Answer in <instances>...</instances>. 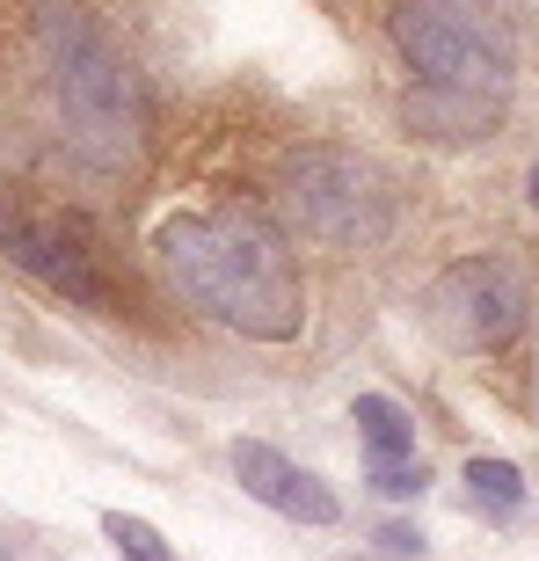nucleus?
Returning <instances> with one entry per match:
<instances>
[{"label": "nucleus", "mask_w": 539, "mask_h": 561, "mask_svg": "<svg viewBox=\"0 0 539 561\" xmlns=\"http://www.w3.org/2000/svg\"><path fill=\"white\" fill-rule=\"evenodd\" d=\"M153 255L175 277L197 313H211L219 329L249 335V343H291L307 321V285H299V255L285 249V233L249 205L219 211H175L153 227Z\"/></svg>", "instance_id": "f257e3e1"}, {"label": "nucleus", "mask_w": 539, "mask_h": 561, "mask_svg": "<svg viewBox=\"0 0 539 561\" xmlns=\"http://www.w3.org/2000/svg\"><path fill=\"white\" fill-rule=\"evenodd\" d=\"M44 44H51V103H59L66 146L88 168H131L153 139V117H146V88L125 66V51L73 15H51Z\"/></svg>", "instance_id": "f03ea898"}, {"label": "nucleus", "mask_w": 539, "mask_h": 561, "mask_svg": "<svg viewBox=\"0 0 539 561\" xmlns=\"http://www.w3.org/2000/svg\"><path fill=\"white\" fill-rule=\"evenodd\" d=\"M394 51L431 88H467V95H503L511 88V30L489 0H394L387 8Z\"/></svg>", "instance_id": "7ed1b4c3"}, {"label": "nucleus", "mask_w": 539, "mask_h": 561, "mask_svg": "<svg viewBox=\"0 0 539 561\" xmlns=\"http://www.w3.org/2000/svg\"><path fill=\"white\" fill-rule=\"evenodd\" d=\"M0 255L22 277H37L59 299H73V307H125V285H117V271H110V255H103V233L66 205L8 197L0 190Z\"/></svg>", "instance_id": "20e7f679"}, {"label": "nucleus", "mask_w": 539, "mask_h": 561, "mask_svg": "<svg viewBox=\"0 0 539 561\" xmlns=\"http://www.w3.org/2000/svg\"><path fill=\"white\" fill-rule=\"evenodd\" d=\"M285 190H291V205H299V219L321 241H335V249H372L379 233L394 227L387 175L365 153H351V146H307L285 168Z\"/></svg>", "instance_id": "39448f33"}, {"label": "nucleus", "mask_w": 539, "mask_h": 561, "mask_svg": "<svg viewBox=\"0 0 539 561\" xmlns=\"http://www.w3.org/2000/svg\"><path fill=\"white\" fill-rule=\"evenodd\" d=\"M525 271L503 263V255H467L431 285V329L452 343V351H496L503 335L525 329Z\"/></svg>", "instance_id": "423d86ee"}, {"label": "nucleus", "mask_w": 539, "mask_h": 561, "mask_svg": "<svg viewBox=\"0 0 539 561\" xmlns=\"http://www.w3.org/2000/svg\"><path fill=\"white\" fill-rule=\"evenodd\" d=\"M233 474H241V489H249L255 503H270V511L291 518V525H335L343 518V503H335L329 481L307 474L299 459H285L277 445H263V437H233Z\"/></svg>", "instance_id": "0eeeda50"}, {"label": "nucleus", "mask_w": 539, "mask_h": 561, "mask_svg": "<svg viewBox=\"0 0 539 561\" xmlns=\"http://www.w3.org/2000/svg\"><path fill=\"white\" fill-rule=\"evenodd\" d=\"M496 103L503 95H467V88H415L409 103H401V117H409V131H423V139H481V131L496 125Z\"/></svg>", "instance_id": "6e6552de"}, {"label": "nucleus", "mask_w": 539, "mask_h": 561, "mask_svg": "<svg viewBox=\"0 0 539 561\" xmlns=\"http://www.w3.org/2000/svg\"><path fill=\"white\" fill-rule=\"evenodd\" d=\"M351 416H357V437H365V453H372V459H415V423H409V409H401V401L357 394Z\"/></svg>", "instance_id": "1a4fd4ad"}, {"label": "nucleus", "mask_w": 539, "mask_h": 561, "mask_svg": "<svg viewBox=\"0 0 539 561\" xmlns=\"http://www.w3.org/2000/svg\"><path fill=\"white\" fill-rule=\"evenodd\" d=\"M467 496H474L489 518H511V511H525V474L511 459H467Z\"/></svg>", "instance_id": "9d476101"}, {"label": "nucleus", "mask_w": 539, "mask_h": 561, "mask_svg": "<svg viewBox=\"0 0 539 561\" xmlns=\"http://www.w3.org/2000/svg\"><path fill=\"white\" fill-rule=\"evenodd\" d=\"M103 533H110V547H117L125 561H175L161 533H153V525H139V518H125V511H103Z\"/></svg>", "instance_id": "9b49d317"}, {"label": "nucleus", "mask_w": 539, "mask_h": 561, "mask_svg": "<svg viewBox=\"0 0 539 561\" xmlns=\"http://www.w3.org/2000/svg\"><path fill=\"white\" fill-rule=\"evenodd\" d=\"M372 489L379 496H415L423 489V467L415 459H372Z\"/></svg>", "instance_id": "f8f14e48"}, {"label": "nucleus", "mask_w": 539, "mask_h": 561, "mask_svg": "<svg viewBox=\"0 0 539 561\" xmlns=\"http://www.w3.org/2000/svg\"><path fill=\"white\" fill-rule=\"evenodd\" d=\"M379 547H394V554H415L423 540H415V525H387V533H379Z\"/></svg>", "instance_id": "ddd939ff"}, {"label": "nucleus", "mask_w": 539, "mask_h": 561, "mask_svg": "<svg viewBox=\"0 0 539 561\" xmlns=\"http://www.w3.org/2000/svg\"><path fill=\"white\" fill-rule=\"evenodd\" d=\"M532 190H539V183H532Z\"/></svg>", "instance_id": "4468645a"}]
</instances>
